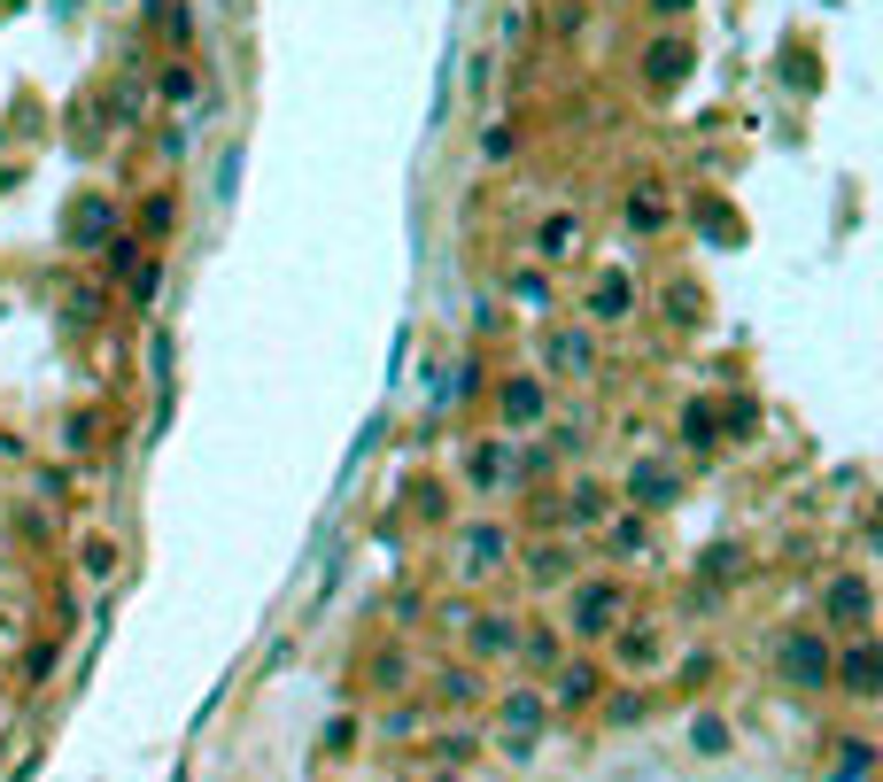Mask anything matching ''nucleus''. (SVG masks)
Returning <instances> with one entry per match:
<instances>
[{
	"label": "nucleus",
	"instance_id": "nucleus-11",
	"mask_svg": "<svg viewBox=\"0 0 883 782\" xmlns=\"http://www.w3.org/2000/svg\"><path fill=\"white\" fill-rule=\"evenodd\" d=\"M543 357H551V372H589L597 341H589V333H566V325H558V333L543 341Z\"/></svg>",
	"mask_w": 883,
	"mask_h": 782
},
{
	"label": "nucleus",
	"instance_id": "nucleus-19",
	"mask_svg": "<svg viewBox=\"0 0 883 782\" xmlns=\"http://www.w3.org/2000/svg\"><path fill=\"white\" fill-rule=\"evenodd\" d=\"M589 310H597V318H628V280H604Z\"/></svg>",
	"mask_w": 883,
	"mask_h": 782
},
{
	"label": "nucleus",
	"instance_id": "nucleus-9",
	"mask_svg": "<svg viewBox=\"0 0 883 782\" xmlns=\"http://www.w3.org/2000/svg\"><path fill=\"white\" fill-rule=\"evenodd\" d=\"M527 581H535V589L574 581V543H535V550H527Z\"/></svg>",
	"mask_w": 883,
	"mask_h": 782
},
{
	"label": "nucleus",
	"instance_id": "nucleus-4",
	"mask_svg": "<svg viewBox=\"0 0 883 782\" xmlns=\"http://www.w3.org/2000/svg\"><path fill=\"white\" fill-rule=\"evenodd\" d=\"M511 481H519V450H511V442H481V450L466 458V488H473V496H504Z\"/></svg>",
	"mask_w": 883,
	"mask_h": 782
},
{
	"label": "nucleus",
	"instance_id": "nucleus-18",
	"mask_svg": "<svg viewBox=\"0 0 883 782\" xmlns=\"http://www.w3.org/2000/svg\"><path fill=\"white\" fill-rule=\"evenodd\" d=\"M690 744H697V751H705V759H721V751H729V728H721V721H714V713H705V721H697V728H690Z\"/></svg>",
	"mask_w": 883,
	"mask_h": 782
},
{
	"label": "nucleus",
	"instance_id": "nucleus-14",
	"mask_svg": "<svg viewBox=\"0 0 883 782\" xmlns=\"http://www.w3.org/2000/svg\"><path fill=\"white\" fill-rule=\"evenodd\" d=\"M558 511H566V519H574V528H597V519H604V511H612V503H604V488H597V481H574V488H566V503H558Z\"/></svg>",
	"mask_w": 883,
	"mask_h": 782
},
{
	"label": "nucleus",
	"instance_id": "nucleus-13",
	"mask_svg": "<svg viewBox=\"0 0 883 782\" xmlns=\"http://www.w3.org/2000/svg\"><path fill=\"white\" fill-rule=\"evenodd\" d=\"M651 550V528H644V519H612V528H604V558H644Z\"/></svg>",
	"mask_w": 883,
	"mask_h": 782
},
{
	"label": "nucleus",
	"instance_id": "nucleus-2",
	"mask_svg": "<svg viewBox=\"0 0 883 782\" xmlns=\"http://www.w3.org/2000/svg\"><path fill=\"white\" fill-rule=\"evenodd\" d=\"M829 666H837V651H829V636H814V628H799V636H782V643H775V674H782V682H799V689H822Z\"/></svg>",
	"mask_w": 883,
	"mask_h": 782
},
{
	"label": "nucleus",
	"instance_id": "nucleus-17",
	"mask_svg": "<svg viewBox=\"0 0 883 782\" xmlns=\"http://www.w3.org/2000/svg\"><path fill=\"white\" fill-rule=\"evenodd\" d=\"M574 248H581V225L551 217V225H543V256H574Z\"/></svg>",
	"mask_w": 883,
	"mask_h": 782
},
{
	"label": "nucleus",
	"instance_id": "nucleus-10",
	"mask_svg": "<svg viewBox=\"0 0 883 782\" xmlns=\"http://www.w3.org/2000/svg\"><path fill=\"white\" fill-rule=\"evenodd\" d=\"M504 558H511V535L496 528V519L466 528V566H473V573H488V566H504Z\"/></svg>",
	"mask_w": 883,
	"mask_h": 782
},
{
	"label": "nucleus",
	"instance_id": "nucleus-12",
	"mask_svg": "<svg viewBox=\"0 0 883 782\" xmlns=\"http://www.w3.org/2000/svg\"><path fill=\"white\" fill-rule=\"evenodd\" d=\"M496 403H504V418H511V426H535V418H543V380H504V395H496Z\"/></svg>",
	"mask_w": 883,
	"mask_h": 782
},
{
	"label": "nucleus",
	"instance_id": "nucleus-6",
	"mask_svg": "<svg viewBox=\"0 0 883 782\" xmlns=\"http://www.w3.org/2000/svg\"><path fill=\"white\" fill-rule=\"evenodd\" d=\"M551 674H558V682L543 689V706H566V713H574V706H589L597 689H604V674H597L589 659H566V666H551Z\"/></svg>",
	"mask_w": 883,
	"mask_h": 782
},
{
	"label": "nucleus",
	"instance_id": "nucleus-15",
	"mask_svg": "<svg viewBox=\"0 0 883 782\" xmlns=\"http://www.w3.org/2000/svg\"><path fill=\"white\" fill-rule=\"evenodd\" d=\"M628 496H644V503H674V473H667V465H636V473H628Z\"/></svg>",
	"mask_w": 883,
	"mask_h": 782
},
{
	"label": "nucleus",
	"instance_id": "nucleus-8",
	"mask_svg": "<svg viewBox=\"0 0 883 782\" xmlns=\"http://www.w3.org/2000/svg\"><path fill=\"white\" fill-rule=\"evenodd\" d=\"M473 659H519V620L481 613V620H473Z\"/></svg>",
	"mask_w": 883,
	"mask_h": 782
},
{
	"label": "nucleus",
	"instance_id": "nucleus-16",
	"mask_svg": "<svg viewBox=\"0 0 883 782\" xmlns=\"http://www.w3.org/2000/svg\"><path fill=\"white\" fill-rule=\"evenodd\" d=\"M621 659H628V666H651V659H659V628H651V620H644V628H621Z\"/></svg>",
	"mask_w": 883,
	"mask_h": 782
},
{
	"label": "nucleus",
	"instance_id": "nucleus-21",
	"mask_svg": "<svg viewBox=\"0 0 883 782\" xmlns=\"http://www.w3.org/2000/svg\"><path fill=\"white\" fill-rule=\"evenodd\" d=\"M604 721H644V698H636V689H621V698L604 706Z\"/></svg>",
	"mask_w": 883,
	"mask_h": 782
},
{
	"label": "nucleus",
	"instance_id": "nucleus-1",
	"mask_svg": "<svg viewBox=\"0 0 883 782\" xmlns=\"http://www.w3.org/2000/svg\"><path fill=\"white\" fill-rule=\"evenodd\" d=\"M628 613V589L612 581V573H574V596H566V628L581 636H612Z\"/></svg>",
	"mask_w": 883,
	"mask_h": 782
},
{
	"label": "nucleus",
	"instance_id": "nucleus-3",
	"mask_svg": "<svg viewBox=\"0 0 883 782\" xmlns=\"http://www.w3.org/2000/svg\"><path fill=\"white\" fill-rule=\"evenodd\" d=\"M543 713H551V706H543V689H511V698L496 706V736H504V751H519V759L535 751V736H543Z\"/></svg>",
	"mask_w": 883,
	"mask_h": 782
},
{
	"label": "nucleus",
	"instance_id": "nucleus-20",
	"mask_svg": "<svg viewBox=\"0 0 883 782\" xmlns=\"http://www.w3.org/2000/svg\"><path fill=\"white\" fill-rule=\"evenodd\" d=\"M434 689H442V698H458V706H466V698H473V674H466V666H450V674H442Z\"/></svg>",
	"mask_w": 883,
	"mask_h": 782
},
{
	"label": "nucleus",
	"instance_id": "nucleus-5",
	"mask_svg": "<svg viewBox=\"0 0 883 782\" xmlns=\"http://www.w3.org/2000/svg\"><path fill=\"white\" fill-rule=\"evenodd\" d=\"M868 573H829V589H822V620H837V628H868Z\"/></svg>",
	"mask_w": 883,
	"mask_h": 782
},
{
	"label": "nucleus",
	"instance_id": "nucleus-7",
	"mask_svg": "<svg viewBox=\"0 0 883 782\" xmlns=\"http://www.w3.org/2000/svg\"><path fill=\"white\" fill-rule=\"evenodd\" d=\"M829 674L852 689V698H875V682H883V659H875V643H852V651H845Z\"/></svg>",
	"mask_w": 883,
	"mask_h": 782
}]
</instances>
